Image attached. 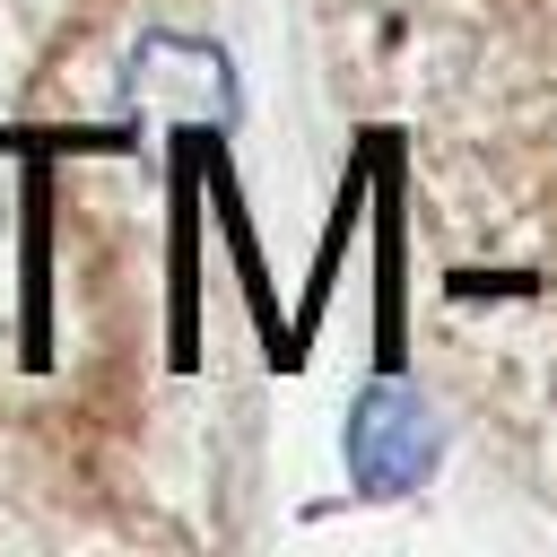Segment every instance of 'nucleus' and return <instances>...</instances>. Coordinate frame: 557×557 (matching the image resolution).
I'll use <instances>...</instances> for the list:
<instances>
[{"label":"nucleus","instance_id":"f257e3e1","mask_svg":"<svg viewBox=\"0 0 557 557\" xmlns=\"http://www.w3.org/2000/svg\"><path fill=\"white\" fill-rule=\"evenodd\" d=\"M348 479L366 487V496H400V487H418L426 470H435V418H426V400L418 392H400V383H374L357 409H348Z\"/></svg>","mask_w":557,"mask_h":557}]
</instances>
